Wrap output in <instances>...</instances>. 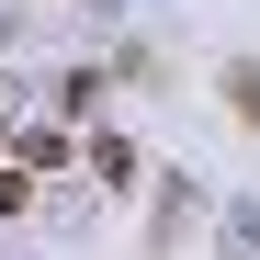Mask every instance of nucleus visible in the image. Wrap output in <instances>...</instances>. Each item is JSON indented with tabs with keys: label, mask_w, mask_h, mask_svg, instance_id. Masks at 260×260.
Returning <instances> with one entry per match:
<instances>
[{
	"label": "nucleus",
	"mask_w": 260,
	"mask_h": 260,
	"mask_svg": "<svg viewBox=\"0 0 260 260\" xmlns=\"http://www.w3.org/2000/svg\"><path fill=\"white\" fill-rule=\"evenodd\" d=\"M226 260H260V215H226Z\"/></svg>",
	"instance_id": "f03ea898"
},
{
	"label": "nucleus",
	"mask_w": 260,
	"mask_h": 260,
	"mask_svg": "<svg viewBox=\"0 0 260 260\" xmlns=\"http://www.w3.org/2000/svg\"><path fill=\"white\" fill-rule=\"evenodd\" d=\"M226 113H238V124H249V136H260V68H249V57H238V68H226Z\"/></svg>",
	"instance_id": "f257e3e1"
}]
</instances>
